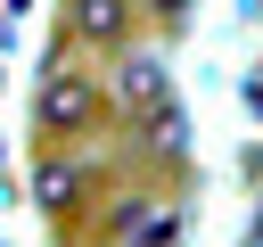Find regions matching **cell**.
I'll return each mask as SVG.
<instances>
[{
  "instance_id": "6da1fadb",
  "label": "cell",
  "mask_w": 263,
  "mask_h": 247,
  "mask_svg": "<svg viewBox=\"0 0 263 247\" xmlns=\"http://www.w3.org/2000/svg\"><path fill=\"white\" fill-rule=\"evenodd\" d=\"M90 115H99V82H90L82 66H66V74L41 82V123H49V132H82Z\"/></svg>"
},
{
  "instance_id": "7a4b0ae2",
  "label": "cell",
  "mask_w": 263,
  "mask_h": 247,
  "mask_svg": "<svg viewBox=\"0 0 263 247\" xmlns=\"http://www.w3.org/2000/svg\"><path fill=\"white\" fill-rule=\"evenodd\" d=\"M74 33H82V41H99V49H107V41H123V0H74Z\"/></svg>"
},
{
  "instance_id": "3957f363",
  "label": "cell",
  "mask_w": 263,
  "mask_h": 247,
  "mask_svg": "<svg viewBox=\"0 0 263 247\" xmlns=\"http://www.w3.org/2000/svg\"><path fill=\"white\" fill-rule=\"evenodd\" d=\"M164 82H156V66H123V99H156Z\"/></svg>"
},
{
  "instance_id": "277c9868",
  "label": "cell",
  "mask_w": 263,
  "mask_h": 247,
  "mask_svg": "<svg viewBox=\"0 0 263 247\" xmlns=\"http://www.w3.org/2000/svg\"><path fill=\"white\" fill-rule=\"evenodd\" d=\"M148 8H156V16H189L197 0H148Z\"/></svg>"
}]
</instances>
